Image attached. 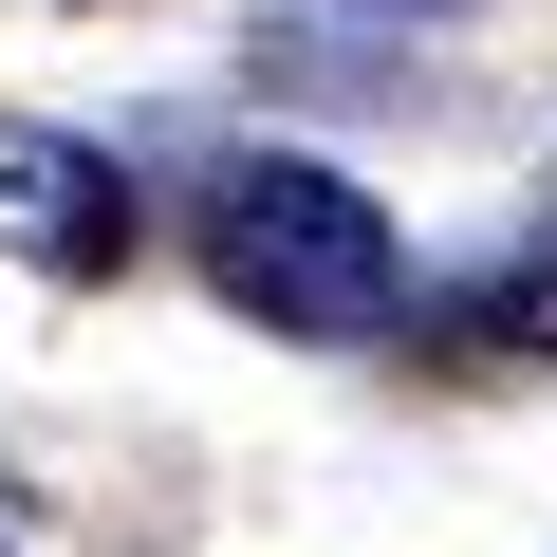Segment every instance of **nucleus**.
<instances>
[{"label":"nucleus","instance_id":"nucleus-3","mask_svg":"<svg viewBox=\"0 0 557 557\" xmlns=\"http://www.w3.org/2000/svg\"><path fill=\"white\" fill-rule=\"evenodd\" d=\"M465 335H483V354H557V242H539L520 278H483V298H465Z\"/></svg>","mask_w":557,"mask_h":557},{"label":"nucleus","instance_id":"nucleus-4","mask_svg":"<svg viewBox=\"0 0 557 557\" xmlns=\"http://www.w3.org/2000/svg\"><path fill=\"white\" fill-rule=\"evenodd\" d=\"M391 20H446V0H391Z\"/></svg>","mask_w":557,"mask_h":557},{"label":"nucleus","instance_id":"nucleus-2","mask_svg":"<svg viewBox=\"0 0 557 557\" xmlns=\"http://www.w3.org/2000/svg\"><path fill=\"white\" fill-rule=\"evenodd\" d=\"M0 223H20L57 278H112V260H131V186H112L94 149H57V131H20V149H0Z\"/></svg>","mask_w":557,"mask_h":557},{"label":"nucleus","instance_id":"nucleus-1","mask_svg":"<svg viewBox=\"0 0 557 557\" xmlns=\"http://www.w3.org/2000/svg\"><path fill=\"white\" fill-rule=\"evenodd\" d=\"M205 278H223L260 335H391V317H409L391 205H372L354 168H317V149H242V168L205 186Z\"/></svg>","mask_w":557,"mask_h":557}]
</instances>
